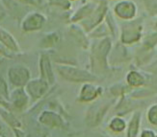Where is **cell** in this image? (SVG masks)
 I'll use <instances>...</instances> for the list:
<instances>
[{"label": "cell", "mask_w": 157, "mask_h": 137, "mask_svg": "<svg viewBox=\"0 0 157 137\" xmlns=\"http://www.w3.org/2000/svg\"><path fill=\"white\" fill-rule=\"evenodd\" d=\"M8 78L13 85L16 87H23L30 80V71L22 64H15L9 68Z\"/></svg>", "instance_id": "cell-1"}, {"label": "cell", "mask_w": 157, "mask_h": 137, "mask_svg": "<svg viewBox=\"0 0 157 137\" xmlns=\"http://www.w3.org/2000/svg\"><path fill=\"white\" fill-rule=\"evenodd\" d=\"M45 18L44 15L37 12L29 13L26 15L20 24V29L25 33H31L40 30L44 26Z\"/></svg>", "instance_id": "cell-2"}, {"label": "cell", "mask_w": 157, "mask_h": 137, "mask_svg": "<svg viewBox=\"0 0 157 137\" xmlns=\"http://www.w3.org/2000/svg\"><path fill=\"white\" fill-rule=\"evenodd\" d=\"M25 86H26L27 94L34 100H37L42 97V96L47 91V88H48L46 81L44 79L30 81Z\"/></svg>", "instance_id": "cell-3"}, {"label": "cell", "mask_w": 157, "mask_h": 137, "mask_svg": "<svg viewBox=\"0 0 157 137\" xmlns=\"http://www.w3.org/2000/svg\"><path fill=\"white\" fill-rule=\"evenodd\" d=\"M0 43L12 53H18L20 51L19 44L16 38L3 27H0Z\"/></svg>", "instance_id": "cell-4"}, {"label": "cell", "mask_w": 157, "mask_h": 137, "mask_svg": "<svg viewBox=\"0 0 157 137\" xmlns=\"http://www.w3.org/2000/svg\"><path fill=\"white\" fill-rule=\"evenodd\" d=\"M11 105L16 108H23L28 103V96L23 87H17L10 95Z\"/></svg>", "instance_id": "cell-5"}, {"label": "cell", "mask_w": 157, "mask_h": 137, "mask_svg": "<svg viewBox=\"0 0 157 137\" xmlns=\"http://www.w3.org/2000/svg\"><path fill=\"white\" fill-rule=\"evenodd\" d=\"M40 73H42V79L47 81L48 83H52L54 80L53 72L51 70V65L49 59L45 55H43L40 59Z\"/></svg>", "instance_id": "cell-6"}, {"label": "cell", "mask_w": 157, "mask_h": 137, "mask_svg": "<svg viewBox=\"0 0 157 137\" xmlns=\"http://www.w3.org/2000/svg\"><path fill=\"white\" fill-rule=\"evenodd\" d=\"M0 105L4 106H9L10 105V94L8 90V85H7L5 80L0 75Z\"/></svg>", "instance_id": "cell-7"}, {"label": "cell", "mask_w": 157, "mask_h": 137, "mask_svg": "<svg viewBox=\"0 0 157 137\" xmlns=\"http://www.w3.org/2000/svg\"><path fill=\"white\" fill-rule=\"evenodd\" d=\"M40 122H43L44 124L48 125L51 127H58L61 126L62 122H61L58 115L51 113V112H44V114L40 116Z\"/></svg>", "instance_id": "cell-8"}, {"label": "cell", "mask_w": 157, "mask_h": 137, "mask_svg": "<svg viewBox=\"0 0 157 137\" xmlns=\"http://www.w3.org/2000/svg\"><path fill=\"white\" fill-rule=\"evenodd\" d=\"M60 73L63 75L65 78L71 79V80H87L84 77H81V72L77 70H72L70 68H60Z\"/></svg>", "instance_id": "cell-9"}, {"label": "cell", "mask_w": 157, "mask_h": 137, "mask_svg": "<svg viewBox=\"0 0 157 137\" xmlns=\"http://www.w3.org/2000/svg\"><path fill=\"white\" fill-rule=\"evenodd\" d=\"M0 113L2 114L4 120L7 123H9L10 125H12L13 127H19L20 126L19 122L17 120V118L13 117V114L9 113L8 111H6V110H4V109H1V108H0Z\"/></svg>", "instance_id": "cell-10"}, {"label": "cell", "mask_w": 157, "mask_h": 137, "mask_svg": "<svg viewBox=\"0 0 157 137\" xmlns=\"http://www.w3.org/2000/svg\"><path fill=\"white\" fill-rule=\"evenodd\" d=\"M138 129V117L134 118L130 127H129V132H128V137H135L136 133H137Z\"/></svg>", "instance_id": "cell-11"}, {"label": "cell", "mask_w": 157, "mask_h": 137, "mask_svg": "<svg viewBox=\"0 0 157 137\" xmlns=\"http://www.w3.org/2000/svg\"><path fill=\"white\" fill-rule=\"evenodd\" d=\"M111 128L114 129L116 132H119V131H121V129L124 128V123L122 122L121 120L120 119H115L112 124H111Z\"/></svg>", "instance_id": "cell-12"}, {"label": "cell", "mask_w": 157, "mask_h": 137, "mask_svg": "<svg viewBox=\"0 0 157 137\" xmlns=\"http://www.w3.org/2000/svg\"><path fill=\"white\" fill-rule=\"evenodd\" d=\"M149 120H151L153 124H157V107L153 108L152 110L149 112Z\"/></svg>", "instance_id": "cell-13"}, {"label": "cell", "mask_w": 157, "mask_h": 137, "mask_svg": "<svg viewBox=\"0 0 157 137\" xmlns=\"http://www.w3.org/2000/svg\"><path fill=\"white\" fill-rule=\"evenodd\" d=\"M18 4H22V5H28V6H35L36 2L34 0H13Z\"/></svg>", "instance_id": "cell-14"}, {"label": "cell", "mask_w": 157, "mask_h": 137, "mask_svg": "<svg viewBox=\"0 0 157 137\" xmlns=\"http://www.w3.org/2000/svg\"><path fill=\"white\" fill-rule=\"evenodd\" d=\"M8 132H7V128H5L4 124L1 122V120H0V133H1L3 136H6V133Z\"/></svg>", "instance_id": "cell-15"}, {"label": "cell", "mask_w": 157, "mask_h": 137, "mask_svg": "<svg viewBox=\"0 0 157 137\" xmlns=\"http://www.w3.org/2000/svg\"><path fill=\"white\" fill-rule=\"evenodd\" d=\"M143 137H155V136L153 135L152 132H144V134H143Z\"/></svg>", "instance_id": "cell-16"}]
</instances>
